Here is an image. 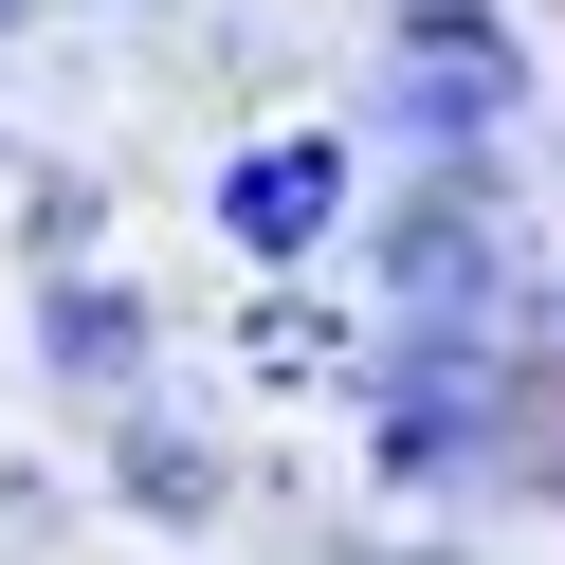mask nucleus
<instances>
[{
	"instance_id": "7ed1b4c3",
	"label": "nucleus",
	"mask_w": 565,
	"mask_h": 565,
	"mask_svg": "<svg viewBox=\"0 0 565 565\" xmlns=\"http://www.w3.org/2000/svg\"><path fill=\"white\" fill-rule=\"evenodd\" d=\"M55 365H128V310L110 292H55Z\"/></svg>"
},
{
	"instance_id": "f257e3e1",
	"label": "nucleus",
	"mask_w": 565,
	"mask_h": 565,
	"mask_svg": "<svg viewBox=\"0 0 565 565\" xmlns=\"http://www.w3.org/2000/svg\"><path fill=\"white\" fill-rule=\"evenodd\" d=\"M383 110L419 147H475L511 110V38H492V0H402V55H383Z\"/></svg>"
},
{
	"instance_id": "f03ea898",
	"label": "nucleus",
	"mask_w": 565,
	"mask_h": 565,
	"mask_svg": "<svg viewBox=\"0 0 565 565\" xmlns=\"http://www.w3.org/2000/svg\"><path fill=\"white\" fill-rule=\"evenodd\" d=\"M329 220H347V147H329V128L220 164V237H237V256H329Z\"/></svg>"
}]
</instances>
